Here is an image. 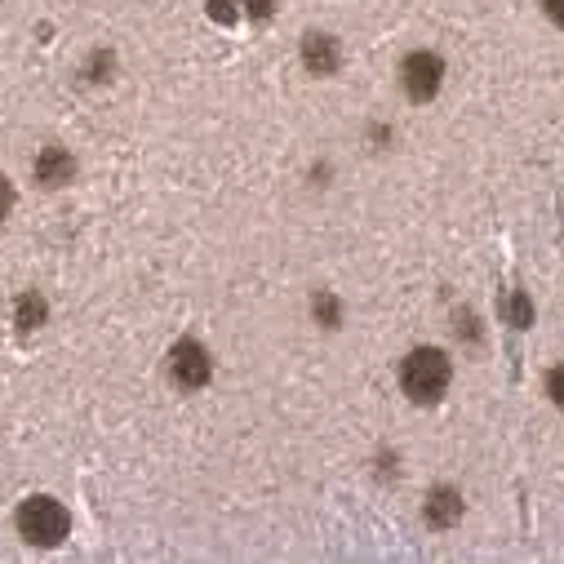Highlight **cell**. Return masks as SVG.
<instances>
[{"label":"cell","instance_id":"cell-1","mask_svg":"<svg viewBox=\"0 0 564 564\" xmlns=\"http://www.w3.org/2000/svg\"><path fill=\"white\" fill-rule=\"evenodd\" d=\"M400 382H404V395L417 400V404L441 400L445 387H449V360H445V351H436V347L409 351V360L400 369Z\"/></svg>","mask_w":564,"mask_h":564},{"label":"cell","instance_id":"cell-2","mask_svg":"<svg viewBox=\"0 0 564 564\" xmlns=\"http://www.w3.org/2000/svg\"><path fill=\"white\" fill-rule=\"evenodd\" d=\"M67 529H72V516L54 498H28L19 507V533L36 546H58L67 538Z\"/></svg>","mask_w":564,"mask_h":564},{"label":"cell","instance_id":"cell-3","mask_svg":"<svg viewBox=\"0 0 564 564\" xmlns=\"http://www.w3.org/2000/svg\"><path fill=\"white\" fill-rule=\"evenodd\" d=\"M400 76H404V94H409L413 102H427V98H436V89H441L445 63H441L436 54H427V50H417V54L404 58Z\"/></svg>","mask_w":564,"mask_h":564},{"label":"cell","instance_id":"cell-4","mask_svg":"<svg viewBox=\"0 0 564 564\" xmlns=\"http://www.w3.org/2000/svg\"><path fill=\"white\" fill-rule=\"evenodd\" d=\"M209 351L200 347V343H178L174 351H170V378L178 382V387H205L209 382Z\"/></svg>","mask_w":564,"mask_h":564},{"label":"cell","instance_id":"cell-5","mask_svg":"<svg viewBox=\"0 0 564 564\" xmlns=\"http://www.w3.org/2000/svg\"><path fill=\"white\" fill-rule=\"evenodd\" d=\"M303 63H307V72H316V76H334V67H338V45H334V36H321V32L303 36Z\"/></svg>","mask_w":564,"mask_h":564},{"label":"cell","instance_id":"cell-6","mask_svg":"<svg viewBox=\"0 0 564 564\" xmlns=\"http://www.w3.org/2000/svg\"><path fill=\"white\" fill-rule=\"evenodd\" d=\"M72 174H76V161H72L63 148H45V152L36 156V178H41L45 187H63V183H72Z\"/></svg>","mask_w":564,"mask_h":564},{"label":"cell","instance_id":"cell-7","mask_svg":"<svg viewBox=\"0 0 564 564\" xmlns=\"http://www.w3.org/2000/svg\"><path fill=\"white\" fill-rule=\"evenodd\" d=\"M463 516V498L454 494V489H436L432 498H427V524H436V529H449L454 520Z\"/></svg>","mask_w":564,"mask_h":564},{"label":"cell","instance_id":"cell-8","mask_svg":"<svg viewBox=\"0 0 564 564\" xmlns=\"http://www.w3.org/2000/svg\"><path fill=\"white\" fill-rule=\"evenodd\" d=\"M41 321H45V303L36 294H23L19 299V329L32 334V329H41Z\"/></svg>","mask_w":564,"mask_h":564},{"label":"cell","instance_id":"cell-9","mask_svg":"<svg viewBox=\"0 0 564 564\" xmlns=\"http://www.w3.org/2000/svg\"><path fill=\"white\" fill-rule=\"evenodd\" d=\"M507 321H511L516 329H529V325H533V307H529L524 294H511V299H507Z\"/></svg>","mask_w":564,"mask_h":564},{"label":"cell","instance_id":"cell-10","mask_svg":"<svg viewBox=\"0 0 564 564\" xmlns=\"http://www.w3.org/2000/svg\"><path fill=\"white\" fill-rule=\"evenodd\" d=\"M546 395H551V400H555V404L564 409V365L546 373Z\"/></svg>","mask_w":564,"mask_h":564},{"label":"cell","instance_id":"cell-11","mask_svg":"<svg viewBox=\"0 0 564 564\" xmlns=\"http://www.w3.org/2000/svg\"><path fill=\"white\" fill-rule=\"evenodd\" d=\"M316 321H325L329 329L338 325V307H334V299H329V294H321V299H316Z\"/></svg>","mask_w":564,"mask_h":564},{"label":"cell","instance_id":"cell-12","mask_svg":"<svg viewBox=\"0 0 564 564\" xmlns=\"http://www.w3.org/2000/svg\"><path fill=\"white\" fill-rule=\"evenodd\" d=\"M10 205H14V187H10V178H6V174H0V223H6Z\"/></svg>","mask_w":564,"mask_h":564},{"label":"cell","instance_id":"cell-13","mask_svg":"<svg viewBox=\"0 0 564 564\" xmlns=\"http://www.w3.org/2000/svg\"><path fill=\"white\" fill-rule=\"evenodd\" d=\"M240 6H245L253 19H267V14L275 10V0H240Z\"/></svg>","mask_w":564,"mask_h":564},{"label":"cell","instance_id":"cell-14","mask_svg":"<svg viewBox=\"0 0 564 564\" xmlns=\"http://www.w3.org/2000/svg\"><path fill=\"white\" fill-rule=\"evenodd\" d=\"M227 6H231V0H209V14H214V19H223V23H231L236 14H231Z\"/></svg>","mask_w":564,"mask_h":564},{"label":"cell","instance_id":"cell-15","mask_svg":"<svg viewBox=\"0 0 564 564\" xmlns=\"http://www.w3.org/2000/svg\"><path fill=\"white\" fill-rule=\"evenodd\" d=\"M542 6H546L551 23H555V28H564V0H542Z\"/></svg>","mask_w":564,"mask_h":564}]
</instances>
